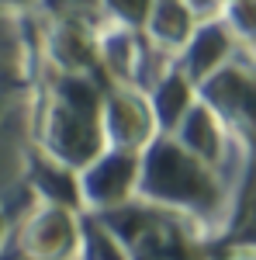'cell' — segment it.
<instances>
[{
  "mask_svg": "<svg viewBox=\"0 0 256 260\" xmlns=\"http://www.w3.org/2000/svg\"><path fill=\"white\" fill-rule=\"evenodd\" d=\"M135 201L184 219L201 240L225 236L239 212L225 174L194 160L170 136H156L138 153Z\"/></svg>",
  "mask_w": 256,
  "mask_h": 260,
  "instance_id": "obj_1",
  "label": "cell"
},
{
  "mask_svg": "<svg viewBox=\"0 0 256 260\" xmlns=\"http://www.w3.org/2000/svg\"><path fill=\"white\" fill-rule=\"evenodd\" d=\"M222 24L232 31V39L239 45H253V28H256V14H253V0H222L218 7Z\"/></svg>",
  "mask_w": 256,
  "mask_h": 260,
  "instance_id": "obj_16",
  "label": "cell"
},
{
  "mask_svg": "<svg viewBox=\"0 0 256 260\" xmlns=\"http://www.w3.org/2000/svg\"><path fill=\"white\" fill-rule=\"evenodd\" d=\"M242 52L246 49H239L232 62H225L208 80L197 83L194 98L197 104H204L232 132V139L242 149H249V132H253V66H249V59H242Z\"/></svg>",
  "mask_w": 256,
  "mask_h": 260,
  "instance_id": "obj_4",
  "label": "cell"
},
{
  "mask_svg": "<svg viewBox=\"0 0 256 260\" xmlns=\"http://www.w3.org/2000/svg\"><path fill=\"white\" fill-rule=\"evenodd\" d=\"M42 0H0V14H28Z\"/></svg>",
  "mask_w": 256,
  "mask_h": 260,
  "instance_id": "obj_17",
  "label": "cell"
},
{
  "mask_svg": "<svg viewBox=\"0 0 256 260\" xmlns=\"http://www.w3.org/2000/svg\"><path fill=\"white\" fill-rule=\"evenodd\" d=\"M149 7L153 0H97L100 21L111 28H125V31H142Z\"/></svg>",
  "mask_w": 256,
  "mask_h": 260,
  "instance_id": "obj_15",
  "label": "cell"
},
{
  "mask_svg": "<svg viewBox=\"0 0 256 260\" xmlns=\"http://www.w3.org/2000/svg\"><path fill=\"white\" fill-rule=\"evenodd\" d=\"M7 236H11V219H7V212H4V205H0V250H4Z\"/></svg>",
  "mask_w": 256,
  "mask_h": 260,
  "instance_id": "obj_18",
  "label": "cell"
},
{
  "mask_svg": "<svg viewBox=\"0 0 256 260\" xmlns=\"http://www.w3.org/2000/svg\"><path fill=\"white\" fill-rule=\"evenodd\" d=\"M77 260H128V250L121 246V240L97 219V215H83V212H80Z\"/></svg>",
  "mask_w": 256,
  "mask_h": 260,
  "instance_id": "obj_14",
  "label": "cell"
},
{
  "mask_svg": "<svg viewBox=\"0 0 256 260\" xmlns=\"http://www.w3.org/2000/svg\"><path fill=\"white\" fill-rule=\"evenodd\" d=\"M197 14L187 0H153L149 14H145V24H142V35L145 42L159 49L163 56H177L180 49L187 45V39L194 35L197 28Z\"/></svg>",
  "mask_w": 256,
  "mask_h": 260,
  "instance_id": "obj_12",
  "label": "cell"
},
{
  "mask_svg": "<svg viewBox=\"0 0 256 260\" xmlns=\"http://www.w3.org/2000/svg\"><path fill=\"white\" fill-rule=\"evenodd\" d=\"M97 219L121 240L128 260H211L204 240L184 219L156 212L142 201H132Z\"/></svg>",
  "mask_w": 256,
  "mask_h": 260,
  "instance_id": "obj_3",
  "label": "cell"
},
{
  "mask_svg": "<svg viewBox=\"0 0 256 260\" xmlns=\"http://www.w3.org/2000/svg\"><path fill=\"white\" fill-rule=\"evenodd\" d=\"M39 56L45 59L49 73H62V77H90V80H104L97 62V24L73 14H59L49 21V28L39 35Z\"/></svg>",
  "mask_w": 256,
  "mask_h": 260,
  "instance_id": "obj_5",
  "label": "cell"
},
{
  "mask_svg": "<svg viewBox=\"0 0 256 260\" xmlns=\"http://www.w3.org/2000/svg\"><path fill=\"white\" fill-rule=\"evenodd\" d=\"M138 153L104 149L94 163L77 174L80 184V212L83 215H107L135 201Z\"/></svg>",
  "mask_w": 256,
  "mask_h": 260,
  "instance_id": "obj_6",
  "label": "cell"
},
{
  "mask_svg": "<svg viewBox=\"0 0 256 260\" xmlns=\"http://www.w3.org/2000/svg\"><path fill=\"white\" fill-rule=\"evenodd\" d=\"M104 83L90 77H62L49 73L42 80V94L35 104V121L31 136L35 149L69 170H83L107 149L104 132H100V101H104Z\"/></svg>",
  "mask_w": 256,
  "mask_h": 260,
  "instance_id": "obj_2",
  "label": "cell"
},
{
  "mask_svg": "<svg viewBox=\"0 0 256 260\" xmlns=\"http://www.w3.org/2000/svg\"><path fill=\"white\" fill-rule=\"evenodd\" d=\"M170 139L177 142L180 149H187L194 160H201L204 167L218 170V174H225V163L232 160V146H239L232 139V132L197 101L187 108V115L180 118V125L170 132ZM242 153H249V149H242Z\"/></svg>",
  "mask_w": 256,
  "mask_h": 260,
  "instance_id": "obj_10",
  "label": "cell"
},
{
  "mask_svg": "<svg viewBox=\"0 0 256 260\" xmlns=\"http://www.w3.org/2000/svg\"><path fill=\"white\" fill-rule=\"evenodd\" d=\"M145 101H149V111H153V118H156L159 136H170L197 98H194V83L187 80L177 66H170V70L145 90Z\"/></svg>",
  "mask_w": 256,
  "mask_h": 260,
  "instance_id": "obj_13",
  "label": "cell"
},
{
  "mask_svg": "<svg viewBox=\"0 0 256 260\" xmlns=\"http://www.w3.org/2000/svg\"><path fill=\"white\" fill-rule=\"evenodd\" d=\"M100 132L107 149L142 153L159 136L145 94L132 87H107L100 101Z\"/></svg>",
  "mask_w": 256,
  "mask_h": 260,
  "instance_id": "obj_8",
  "label": "cell"
},
{
  "mask_svg": "<svg viewBox=\"0 0 256 260\" xmlns=\"http://www.w3.org/2000/svg\"><path fill=\"white\" fill-rule=\"evenodd\" d=\"M239 49H246V45H239V42L232 39V31L222 24L218 14L215 18H201L197 28H194V35L187 39V45L173 56V66L197 87L201 80H208L215 70H222L225 62L236 59Z\"/></svg>",
  "mask_w": 256,
  "mask_h": 260,
  "instance_id": "obj_9",
  "label": "cell"
},
{
  "mask_svg": "<svg viewBox=\"0 0 256 260\" xmlns=\"http://www.w3.org/2000/svg\"><path fill=\"white\" fill-rule=\"evenodd\" d=\"M24 184L31 191V198L39 205H59V208H73L80 212V184L77 170L56 163L45 156L42 149H24Z\"/></svg>",
  "mask_w": 256,
  "mask_h": 260,
  "instance_id": "obj_11",
  "label": "cell"
},
{
  "mask_svg": "<svg viewBox=\"0 0 256 260\" xmlns=\"http://www.w3.org/2000/svg\"><path fill=\"white\" fill-rule=\"evenodd\" d=\"M80 212L59 205H31L18 229L21 260H77Z\"/></svg>",
  "mask_w": 256,
  "mask_h": 260,
  "instance_id": "obj_7",
  "label": "cell"
}]
</instances>
